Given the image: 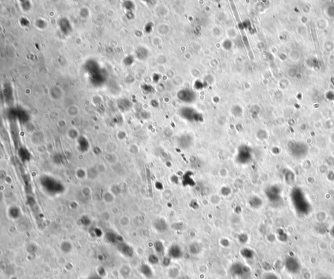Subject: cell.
<instances>
[{"mask_svg":"<svg viewBox=\"0 0 334 279\" xmlns=\"http://www.w3.org/2000/svg\"><path fill=\"white\" fill-rule=\"evenodd\" d=\"M167 222H165V220H164L163 219H161L159 220V221L156 223V228L157 230H158V231H160V232H164L166 231V230L167 229Z\"/></svg>","mask_w":334,"mask_h":279,"instance_id":"9c48e42d","label":"cell"},{"mask_svg":"<svg viewBox=\"0 0 334 279\" xmlns=\"http://www.w3.org/2000/svg\"><path fill=\"white\" fill-rule=\"evenodd\" d=\"M149 262H150V264H151L152 265H156L159 262V258L156 255L152 254L150 256V258H149Z\"/></svg>","mask_w":334,"mask_h":279,"instance_id":"4fadbf2b","label":"cell"},{"mask_svg":"<svg viewBox=\"0 0 334 279\" xmlns=\"http://www.w3.org/2000/svg\"><path fill=\"white\" fill-rule=\"evenodd\" d=\"M142 271L146 277L147 278H150L153 277V271H152L151 269L148 265H144L142 267Z\"/></svg>","mask_w":334,"mask_h":279,"instance_id":"30bf717a","label":"cell"},{"mask_svg":"<svg viewBox=\"0 0 334 279\" xmlns=\"http://www.w3.org/2000/svg\"><path fill=\"white\" fill-rule=\"evenodd\" d=\"M247 236L245 234H242L239 237V241L242 243H245L247 241Z\"/></svg>","mask_w":334,"mask_h":279,"instance_id":"9a60e30c","label":"cell"},{"mask_svg":"<svg viewBox=\"0 0 334 279\" xmlns=\"http://www.w3.org/2000/svg\"><path fill=\"white\" fill-rule=\"evenodd\" d=\"M82 193L84 196H88L91 194V190L89 187H84L82 188Z\"/></svg>","mask_w":334,"mask_h":279,"instance_id":"5bb4252c","label":"cell"},{"mask_svg":"<svg viewBox=\"0 0 334 279\" xmlns=\"http://www.w3.org/2000/svg\"><path fill=\"white\" fill-rule=\"evenodd\" d=\"M103 200L104 201V202L107 204L112 203L114 202L116 200V195L110 190L106 191V192L103 194Z\"/></svg>","mask_w":334,"mask_h":279,"instance_id":"3957f363","label":"cell"},{"mask_svg":"<svg viewBox=\"0 0 334 279\" xmlns=\"http://www.w3.org/2000/svg\"><path fill=\"white\" fill-rule=\"evenodd\" d=\"M183 256V252L180 246L174 244L171 245L168 251V256L171 258V259H179Z\"/></svg>","mask_w":334,"mask_h":279,"instance_id":"7a4b0ae2","label":"cell"},{"mask_svg":"<svg viewBox=\"0 0 334 279\" xmlns=\"http://www.w3.org/2000/svg\"><path fill=\"white\" fill-rule=\"evenodd\" d=\"M75 174L78 179H84L86 177H87V171H86V170L83 169L82 168H78L76 170Z\"/></svg>","mask_w":334,"mask_h":279,"instance_id":"ba28073f","label":"cell"},{"mask_svg":"<svg viewBox=\"0 0 334 279\" xmlns=\"http://www.w3.org/2000/svg\"><path fill=\"white\" fill-rule=\"evenodd\" d=\"M154 247L155 249V251H156V252H157L160 255L163 254V253L164 252V246L163 245V243L161 241H158L155 242L154 245Z\"/></svg>","mask_w":334,"mask_h":279,"instance_id":"8992f818","label":"cell"},{"mask_svg":"<svg viewBox=\"0 0 334 279\" xmlns=\"http://www.w3.org/2000/svg\"><path fill=\"white\" fill-rule=\"evenodd\" d=\"M170 260H171V258L170 257H165L164 258L163 260V265L164 266V267H168V265H170Z\"/></svg>","mask_w":334,"mask_h":279,"instance_id":"2e32d148","label":"cell"},{"mask_svg":"<svg viewBox=\"0 0 334 279\" xmlns=\"http://www.w3.org/2000/svg\"><path fill=\"white\" fill-rule=\"evenodd\" d=\"M249 206H250L253 209H258L262 206V200L257 196H253L250 198L249 201Z\"/></svg>","mask_w":334,"mask_h":279,"instance_id":"277c9868","label":"cell"},{"mask_svg":"<svg viewBox=\"0 0 334 279\" xmlns=\"http://www.w3.org/2000/svg\"><path fill=\"white\" fill-rule=\"evenodd\" d=\"M106 161L108 162L109 164H115L117 161V157H116V155L114 153H107L105 157Z\"/></svg>","mask_w":334,"mask_h":279,"instance_id":"7c38bea8","label":"cell"},{"mask_svg":"<svg viewBox=\"0 0 334 279\" xmlns=\"http://www.w3.org/2000/svg\"><path fill=\"white\" fill-rule=\"evenodd\" d=\"M230 272L234 277H240L242 279H248L251 275V269L247 266L237 262L232 264L230 267Z\"/></svg>","mask_w":334,"mask_h":279,"instance_id":"6da1fadb","label":"cell"},{"mask_svg":"<svg viewBox=\"0 0 334 279\" xmlns=\"http://www.w3.org/2000/svg\"><path fill=\"white\" fill-rule=\"evenodd\" d=\"M67 113L71 116H76L79 113V109L75 105H72L67 108Z\"/></svg>","mask_w":334,"mask_h":279,"instance_id":"8fae6325","label":"cell"},{"mask_svg":"<svg viewBox=\"0 0 334 279\" xmlns=\"http://www.w3.org/2000/svg\"><path fill=\"white\" fill-rule=\"evenodd\" d=\"M240 254L242 257L245 259H251L254 257V252L249 248H243L240 252Z\"/></svg>","mask_w":334,"mask_h":279,"instance_id":"5b68a950","label":"cell"},{"mask_svg":"<svg viewBox=\"0 0 334 279\" xmlns=\"http://www.w3.org/2000/svg\"><path fill=\"white\" fill-rule=\"evenodd\" d=\"M180 279H191V278H189V277H183L180 278Z\"/></svg>","mask_w":334,"mask_h":279,"instance_id":"ac0fdd59","label":"cell"},{"mask_svg":"<svg viewBox=\"0 0 334 279\" xmlns=\"http://www.w3.org/2000/svg\"><path fill=\"white\" fill-rule=\"evenodd\" d=\"M201 251V248L199 244H197L196 243H193L192 245H191L189 246V252L191 254L193 255L199 254Z\"/></svg>","mask_w":334,"mask_h":279,"instance_id":"52a82bcc","label":"cell"},{"mask_svg":"<svg viewBox=\"0 0 334 279\" xmlns=\"http://www.w3.org/2000/svg\"><path fill=\"white\" fill-rule=\"evenodd\" d=\"M265 279H278L274 273H268L265 276Z\"/></svg>","mask_w":334,"mask_h":279,"instance_id":"e0dca14e","label":"cell"}]
</instances>
